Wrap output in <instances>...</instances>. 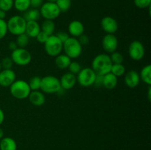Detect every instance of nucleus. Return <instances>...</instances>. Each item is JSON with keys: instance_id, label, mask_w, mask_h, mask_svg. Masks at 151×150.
I'll return each mask as SVG.
<instances>
[{"instance_id": "nucleus-17", "label": "nucleus", "mask_w": 151, "mask_h": 150, "mask_svg": "<svg viewBox=\"0 0 151 150\" xmlns=\"http://www.w3.org/2000/svg\"><path fill=\"white\" fill-rule=\"evenodd\" d=\"M29 102L35 107H41L44 105L46 101V97L41 91H31L28 96Z\"/></svg>"}, {"instance_id": "nucleus-14", "label": "nucleus", "mask_w": 151, "mask_h": 150, "mask_svg": "<svg viewBox=\"0 0 151 150\" xmlns=\"http://www.w3.org/2000/svg\"><path fill=\"white\" fill-rule=\"evenodd\" d=\"M59 79H60V87L62 89L65 90V91L72 89L77 83L76 75L69 71L63 74Z\"/></svg>"}, {"instance_id": "nucleus-36", "label": "nucleus", "mask_w": 151, "mask_h": 150, "mask_svg": "<svg viewBox=\"0 0 151 150\" xmlns=\"http://www.w3.org/2000/svg\"><path fill=\"white\" fill-rule=\"evenodd\" d=\"M48 38H49V35H47V34L44 33V32L41 31V32L37 35V36L35 37V38L36 39V41H38V43L44 44V43L47 41V40L48 39Z\"/></svg>"}, {"instance_id": "nucleus-29", "label": "nucleus", "mask_w": 151, "mask_h": 150, "mask_svg": "<svg viewBox=\"0 0 151 150\" xmlns=\"http://www.w3.org/2000/svg\"><path fill=\"white\" fill-rule=\"evenodd\" d=\"M55 3L61 13H66L70 9L72 0H57Z\"/></svg>"}, {"instance_id": "nucleus-39", "label": "nucleus", "mask_w": 151, "mask_h": 150, "mask_svg": "<svg viewBox=\"0 0 151 150\" xmlns=\"http://www.w3.org/2000/svg\"><path fill=\"white\" fill-rule=\"evenodd\" d=\"M103 75L97 74L96 75L95 79H94V85L96 88H101L103 87Z\"/></svg>"}, {"instance_id": "nucleus-4", "label": "nucleus", "mask_w": 151, "mask_h": 150, "mask_svg": "<svg viewBox=\"0 0 151 150\" xmlns=\"http://www.w3.org/2000/svg\"><path fill=\"white\" fill-rule=\"evenodd\" d=\"M63 51L64 54L71 59H77L81 55L83 51V46L78 38L69 37L66 41L63 44Z\"/></svg>"}, {"instance_id": "nucleus-33", "label": "nucleus", "mask_w": 151, "mask_h": 150, "mask_svg": "<svg viewBox=\"0 0 151 150\" xmlns=\"http://www.w3.org/2000/svg\"><path fill=\"white\" fill-rule=\"evenodd\" d=\"M134 3L138 8H149L150 7L151 0H134Z\"/></svg>"}, {"instance_id": "nucleus-20", "label": "nucleus", "mask_w": 151, "mask_h": 150, "mask_svg": "<svg viewBox=\"0 0 151 150\" xmlns=\"http://www.w3.org/2000/svg\"><path fill=\"white\" fill-rule=\"evenodd\" d=\"M118 84V77L111 72L103 75V87L106 89L112 90L114 89Z\"/></svg>"}, {"instance_id": "nucleus-13", "label": "nucleus", "mask_w": 151, "mask_h": 150, "mask_svg": "<svg viewBox=\"0 0 151 150\" xmlns=\"http://www.w3.org/2000/svg\"><path fill=\"white\" fill-rule=\"evenodd\" d=\"M16 79V72L13 69H2L0 71V86L10 87Z\"/></svg>"}, {"instance_id": "nucleus-18", "label": "nucleus", "mask_w": 151, "mask_h": 150, "mask_svg": "<svg viewBox=\"0 0 151 150\" xmlns=\"http://www.w3.org/2000/svg\"><path fill=\"white\" fill-rule=\"evenodd\" d=\"M40 32H41V25L38 21H27L24 33L29 38H35Z\"/></svg>"}, {"instance_id": "nucleus-21", "label": "nucleus", "mask_w": 151, "mask_h": 150, "mask_svg": "<svg viewBox=\"0 0 151 150\" xmlns=\"http://www.w3.org/2000/svg\"><path fill=\"white\" fill-rule=\"evenodd\" d=\"M0 150H17V143L10 137H4L0 140Z\"/></svg>"}, {"instance_id": "nucleus-42", "label": "nucleus", "mask_w": 151, "mask_h": 150, "mask_svg": "<svg viewBox=\"0 0 151 150\" xmlns=\"http://www.w3.org/2000/svg\"><path fill=\"white\" fill-rule=\"evenodd\" d=\"M4 118H5V116H4V113L3 111V110L1 108H0V126L3 124L4 121Z\"/></svg>"}, {"instance_id": "nucleus-47", "label": "nucleus", "mask_w": 151, "mask_h": 150, "mask_svg": "<svg viewBox=\"0 0 151 150\" xmlns=\"http://www.w3.org/2000/svg\"><path fill=\"white\" fill-rule=\"evenodd\" d=\"M2 70V67H1V62H0V71Z\"/></svg>"}, {"instance_id": "nucleus-34", "label": "nucleus", "mask_w": 151, "mask_h": 150, "mask_svg": "<svg viewBox=\"0 0 151 150\" xmlns=\"http://www.w3.org/2000/svg\"><path fill=\"white\" fill-rule=\"evenodd\" d=\"M0 62L2 69H12V67L14 64L10 57H4Z\"/></svg>"}, {"instance_id": "nucleus-16", "label": "nucleus", "mask_w": 151, "mask_h": 150, "mask_svg": "<svg viewBox=\"0 0 151 150\" xmlns=\"http://www.w3.org/2000/svg\"><path fill=\"white\" fill-rule=\"evenodd\" d=\"M124 82L129 88H135L140 82L139 74L135 70H130L124 75Z\"/></svg>"}, {"instance_id": "nucleus-7", "label": "nucleus", "mask_w": 151, "mask_h": 150, "mask_svg": "<svg viewBox=\"0 0 151 150\" xmlns=\"http://www.w3.org/2000/svg\"><path fill=\"white\" fill-rule=\"evenodd\" d=\"M10 57L13 63L19 66H26L32 61V54L24 48H17L12 51Z\"/></svg>"}, {"instance_id": "nucleus-24", "label": "nucleus", "mask_w": 151, "mask_h": 150, "mask_svg": "<svg viewBox=\"0 0 151 150\" xmlns=\"http://www.w3.org/2000/svg\"><path fill=\"white\" fill-rule=\"evenodd\" d=\"M23 17L24 19L26 20V21H38V19L41 18L39 9H29V10H27V11H25L24 13Z\"/></svg>"}, {"instance_id": "nucleus-46", "label": "nucleus", "mask_w": 151, "mask_h": 150, "mask_svg": "<svg viewBox=\"0 0 151 150\" xmlns=\"http://www.w3.org/2000/svg\"><path fill=\"white\" fill-rule=\"evenodd\" d=\"M47 1H50V2H55V3L57 1V0H47Z\"/></svg>"}, {"instance_id": "nucleus-3", "label": "nucleus", "mask_w": 151, "mask_h": 150, "mask_svg": "<svg viewBox=\"0 0 151 150\" xmlns=\"http://www.w3.org/2000/svg\"><path fill=\"white\" fill-rule=\"evenodd\" d=\"M61 88L60 84V79L53 75H47L41 78V88L40 91L44 94H58Z\"/></svg>"}, {"instance_id": "nucleus-6", "label": "nucleus", "mask_w": 151, "mask_h": 150, "mask_svg": "<svg viewBox=\"0 0 151 150\" xmlns=\"http://www.w3.org/2000/svg\"><path fill=\"white\" fill-rule=\"evenodd\" d=\"M44 45L46 53L50 57H55L63 51V43L55 35L49 36Z\"/></svg>"}, {"instance_id": "nucleus-28", "label": "nucleus", "mask_w": 151, "mask_h": 150, "mask_svg": "<svg viewBox=\"0 0 151 150\" xmlns=\"http://www.w3.org/2000/svg\"><path fill=\"white\" fill-rule=\"evenodd\" d=\"M41 77L38 76H34L29 79L28 84L31 91H39L41 88Z\"/></svg>"}, {"instance_id": "nucleus-1", "label": "nucleus", "mask_w": 151, "mask_h": 150, "mask_svg": "<svg viewBox=\"0 0 151 150\" xmlns=\"http://www.w3.org/2000/svg\"><path fill=\"white\" fill-rule=\"evenodd\" d=\"M112 63L110 55L106 53H101L94 57L91 61V69L96 74L105 75L109 73L111 69Z\"/></svg>"}, {"instance_id": "nucleus-9", "label": "nucleus", "mask_w": 151, "mask_h": 150, "mask_svg": "<svg viewBox=\"0 0 151 150\" xmlns=\"http://www.w3.org/2000/svg\"><path fill=\"white\" fill-rule=\"evenodd\" d=\"M96 75L91 67L83 68L76 75L77 82L83 88H88L94 85Z\"/></svg>"}, {"instance_id": "nucleus-44", "label": "nucleus", "mask_w": 151, "mask_h": 150, "mask_svg": "<svg viewBox=\"0 0 151 150\" xmlns=\"http://www.w3.org/2000/svg\"><path fill=\"white\" fill-rule=\"evenodd\" d=\"M5 16H6V13H5V12H4V11H3V10H1V9H0V19H4Z\"/></svg>"}, {"instance_id": "nucleus-43", "label": "nucleus", "mask_w": 151, "mask_h": 150, "mask_svg": "<svg viewBox=\"0 0 151 150\" xmlns=\"http://www.w3.org/2000/svg\"><path fill=\"white\" fill-rule=\"evenodd\" d=\"M147 99L149 101L151 99V85H149L148 89H147Z\"/></svg>"}, {"instance_id": "nucleus-26", "label": "nucleus", "mask_w": 151, "mask_h": 150, "mask_svg": "<svg viewBox=\"0 0 151 150\" xmlns=\"http://www.w3.org/2000/svg\"><path fill=\"white\" fill-rule=\"evenodd\" d=\"M16 43L18 46V48L26 49L29 43V38L25 33L20 34L16 36Z\"/></svg>"}, {"instance_id": "nucleus-40", "label": "nucleus", "mask_w": 151, "mask_h": 150, "mask_svg": "<svg viewBox=\"0 0 151 150\" xmlns=\"http://www.w3.org/2000/svg\"><path fill=\"white\" fill-rule=\"evenodd\" d=\"M44 4V0H30V7L39 9Z\"/></svg>"}, {"instance_id": "nucleus-45", "label": "nucleus", "mask_w": 151, "mask_h": 150, "mask_svg": "<svg viewBox=\"0 0 151 150\" xmlns=\"http://www.w3.org/2000/svg\"><path fill=\"white\" fill-rule=\"evenodd\" d=\"M4 130H3L2 128L0 126V140L1 139V138H4Z\"/></svg>"}, {"instance_id": "nucleus-12", "label": "nucleus", "mask_w": 151, "mask_h": 150, "mask_svg": "<svg viewBox=\"0 0 151 150\" xmlns=\"http://www.w3.org/2000/svg\"><path fill=\"white\" fill-rule=\"evenodd\" d=\"M100 26L106 34H114L119 29L118 22L111 16H105L101 19Z\"/></svg>"}, {"instance_id": "nucleus-38", "label": "nucleus", "mask_w": 151, "mask_h": 150, "mask_svg": "<svg viewBox=\"0 0 151 150\" xmlns=\"http://www.w3.org/2000/svg\"><path fill=\"white\" fill-rule=\"evenodd\" d=\"M78 40L82 46H87L88 44H89V41H90L89 37L84 33L83 34V35H81L80 37H78Z\"/></svg>"}, {"instance_id": "nucleus-35", "label": "nucleus", "mask_w": 151, "mask_h": 150, "mask_svg": "<svg viewBox=\"0 0 151 150\" xmlns=\"http://www.w3.org/2000/svg\"><path fill=\"white\" fill-rule=\"evenodd\" d=\"M7 21L4 19H0V40L3 39L7 34Z\"/></svg>"}, {"instance_id": "nucleus-31", "label": "nucleus", "mask_w": 151, "mask_h": 150, "mask_svg": "<svg viewBox=\"0 0 151 150\" xmlns=\"http://www.w3.org/2000/svg\"><path fill=\"white\" fill-rule=\"evenodd\" d=\"M14 0H0V9L7 13L13 7Z\"/></svg>"}, {"instance_id": "nucleus-10", "label": "nucleus", "mask_w": 151, "mask_h": 150, "mask_svg": "<svg viewBox=\"0 0 151 150\" xmlns=\"http://www.w3.org/2000/svg\"><path fill=\"white\" fill-rule=\"evenodd\" d=\"M128 55L131 60L134 61L142 60L145 54V49L142 43L139 41H133L128 46Z\"/></svg>"}, {"instance_id": "nucleus-32", "label": "nucleus", "mask_w": 151, "mask_h": 150, "mask_svg": "<svg viewBox=\"0 0 151 150\" xmlns=\"http://www.w3.org/2000/svg\"><path fill=\"white\" fill-rule=\"evenodd\" d=\"M82 67H81V64L78 63V61H72L69 64L68 69H69V72L73 74L77 75L80 72V71L81 70Z\"/></svg>"}, {"instance_id": "nucleus-15", "label": "nucleus", "mask_w": 151, "mask_h": 150, "mask_svg": "<svg viewBox=\"0 0 151 150\" xmlns=\"http://www.w3.org/2000/svg\"><path fill=\"white\" fill-rule=\"evenodd\" d=\"M85 27L84 25L81 21L73 20L68 25V33L70 37L78 38L81 35L84 33Z\"/></svg>"}, {"instance_id": "nucleus-41", "label": "nucleus", "mask_w": 151, "mask_h": 150, "mask_svg": "<svg viewBox=\"0 0 151 150\" xmlns=\"http://www.w3.org/2000/svg\"><path fill=\"white\" fill-rule=\"evenodd\" d=\"M18 48V46L16 44V41H10L8 44V49L11 51H13V50L16 49Z\"/></svg>"}, {"instance_id": "nucleus-27", "label": "nucleus", "mask_w": 151, "mask_h": 150, "mask_svg": "<svg viewBox=\"0 0 151 150\" xmlns=\"http://www.w3.org/2000/svg\"><path fill=\"white\" fill-rule=\"evenodd\" d=\"M110 72L115 75L116 77H120L125 75L126 70H125V66L122 63V64H112Z\"/></svg>"}, {"instance_id": "nucleus-8", "label": "nucleus", "mask_w": 151, "mask_h": 150, "mask_svg": "<svg viewBox=\"0 0 151 150\" xmlns=\"http://www.w3.org/2000/svg\"><path fill=\"white\" fill-rule=\"evenodd\" d=\"M41 17L44 19V20H52L54 21L59 17L61 12L58 8L56 3L46 1L41 5L39 8Z\"/></svg>"}, {"instance_id": "nucleus-22", "label": "nucleus", "mask_w": 151, "mask_h": 150, "mask_svg": "<svg viewBox=\"0 0 151 150\" xmlns=\"http://www.w3.org/2000/svg\"><path fill=\"white\" fill-rule=\"evenodd\" d=\"M139 74L140 81H142L145 84L149 86L151 85V66L147 64L141 69Z\"/></svg>"}, {"instance_id": "nucleus-19", "label": "nucleus", "mask_w": 151, "mask_h": 150, "mask_svg": "<svg viewBox=\"0 0 151 150\" xmlns=\"http://www.w3.org/2000/svg\"><path fill=\"white\" fill-rule=\"evenodd\" d=\"M71 62H72V59L68 57L64 53L63 54L60 53L55 58V64L56 67L60 70L68 69Z\"/></svg>"}, {"instance_id": "nucleus-23", "label": "nucleus", "mask_w": 151, "mask_h": 150, "mask_svg": "<svg viewBox=\"0 0 151 150\" xmlns=\"http://www.w3.org/2000/svg\"><path fill=\"white\" fill-rule=\"evenodd\" d=\"M55 30V24L52 20H44L41 25V31L44 32L47 35H54Z\"/></svg>"}, {"instance_id": "nucleus-30", "label": "nucleus", "mask_w": 151, "mask_h": 150, "mask_svg": "<svg viewBox=\"0 0 151 150\" xmlns=\"http://www.w3.org/2000/svg\"><path fill=\"white\" fill-rule=\"evenodd\" d=\"M110 54V58L112 64H122L123 63L124 57L120 52L116 51Z\"/></svg>"}, {"instance_id": "nucleus-37", "label": "nucleus", "mask_w": 151, "mask_h": 150, "mask_svg": "<svg viewBox=\"0 0 151 150\" xmlns=\"http://www.w3.org/2000/svg\"><path fill=\"white\" fill-rule=\"evenodd\" d=\"M55 35L58 37V38L62 43H63V44L65 42V41H66V40L70 37V35H69V33H68L67 32H65V31H60V32H58Z\"/></svg>"}, {"instance_id": "nucleus-5", "label": "nucleus", "mask_w": 151, "mask_h": 150, "mask_svg": "<svg viewBox=\"0 0 151 150\" xmlns=\"http://www.w3.org/2000/svg\"><path fill=\"white\" fill-rule=\"evenodd\" d=\"M27 21L23 16L16 15L13 16L7 20V31L13 35H20L24 33Z\"/></svg>"}, {"instance_id": "nucleus-2", "label": "nucleus", "mask_w": 151, "mask_h": 150, "mask_svg": "<svg viewBox=\"0 0 151 150\" xmlns=\"http://www.w3.org/2000/svg\"><path fill=\"white\" fill-rule=\"evenodd\" d=\"M9 88L12 96L19 100L27 99L31 92L29 84L24 79H16Z\"/></svg>"}, {"instance_id": "nucleus-25", "label": "nucleus", "mask_w": 151, "mask_h": 150, "mask_svg": "<svg viewBox=\"0 0 151 150\" xmlns=\"http://www.w3.org/2000/svg\"><path fill=\"white\" fill-rule=\"evenodd\" d=\"M13 7L19 12L24 13L30 8V0H14Z\"/></svg>"}, {"instance_id": "nucleus-11", "label": "nucleus", "mask_w": 151, "mask_h": 150, "mask_svg": "<svg viewBox=\"0 0 151 150\" xmlns=\"http://www.w3.org/2000/svg\"><path fill=\"white\" fill-rule=\"evenodd\" d=\"M118 38L114 34H106L102 39V47L106 54H111L117 50Z\"/></svg>"}]
</instances>
